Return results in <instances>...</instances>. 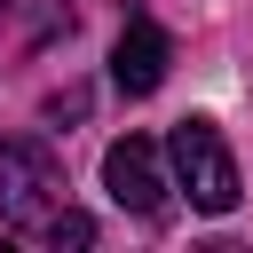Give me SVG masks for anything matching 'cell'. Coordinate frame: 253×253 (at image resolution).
<instances>
[{
  "label": "cell",
  "mask_w": 253,
  "mask_h": 253,
  "mask_svg": "<svg viewBox=\"0 0 253 253\" xmlns=\"http://www.w3.org/2000/svg\"><path fill=\"white\" fill-rule=\"evenodd\" d=\"M63 213V166L40 134H16L0 150V221L24 237H47V221Z\"/></svg>",
  "instance_id": "6da1fadb"
},
{
  "label": "cell",
  "mask_w": 253,
  "mask_h": 253,
  "mask_svg": "<svg viewBox=\"0 0 253 253\" xmlns=\"http://www.w3.org/2000/svg\"><path fill=\"white\" fill-rule=\"evenodd\" d=\"M166 158H174V190H190L198 213H229L237 206V158H229L213 119H182L166 134Z\"/></svg>",
  "instance_id": "7a4b0ae2"
},
{
  "label": "cell",
  "mask_w": 253,
  "mask_h": 253,
  "mask_svg": "<svg viewBox=\"0 0 253 253\" xmlns=\"http://www.w3.org/2000/svg\"><path fill=\"white\" fill-rule=\"evenodd\" d=\"M166 150L150 142V134H119L111 150H103V190H111V206H126L134 221H166Z\"/></svg>",
  "instance_id": "3957f363"
},
{
  "label": "cell",
  "mask_w": 253,
  "mask_h": 253,
  "mask_svg": "<svg viewBox=\"0 0 253 253\" xmlns=\"http://www.w3.org/2000/svg\"><path fill=\"white\" fill-rule=\"evenodd\" d=\"M166 63H174V40H166L150 16H134V24L119 32V47H111V87H119V95H158V87H166Z\"/></svg>",
  "instance_id": "277c9868"
},
{
  "label": "cell",
  "mask_w": 253,
  "mask_h": 253,
  "mask_svg": "<svg viewBox=\"0 0 253 253\" xmlns=\"http://www.w3.org/2000/svg\"><path fill=\"white\" fill-rule=\"evenodd\" d=\"M47 245H95V221H87V213H71V206H63V213H55V221H47Z\"/></svg>",
  "instance_id": "5b68a950"
},
{
  "label": "cell",
  "mask_w": 253,
  "mask_h": 253,
  "mask_svg": "<svg viewBox=\"0 0 253 253\" xmlns=\"http://www.w3.org/2000/svg\"><path fill=\"white\" fill-rule=\"evenodd\" d=\"M47 119L63 126V119H87V87H63V95H47Z\"/></svg>",
  "instance_id": "8992f818"
},
{
  "label": "cell",
  "mask_w": 253,
  "mask_h": 253,
  "mask_svg": "<svg viewBox=\"0 0 253 253\" xmlns=\"http://www.w3.org/2000/svg\"><path fill=\"white\" fill-rule=\"evenodd\" d=\"M0 8H8V0H0Z\"/></svg>",
  "instance_id": "52a82bcc"
}]
</instances>
